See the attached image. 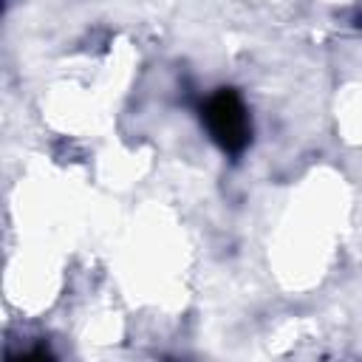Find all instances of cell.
Here are the masks:
<instances>
[{
	"instance_id": "6da1fadb",
	"label": "cell",
	"mask_w": 362,
	"mask_h": 362,
	"mask_svg": "<svg viewBox=\"0 0 362 362\" xmlns=\"http://www.w3.org/2000/svg\"><path fill=\"white\" fill-rule=\"evenodd\" d=\"M204 124L209 130V136L218 141L221 150L226 153H240L246 144H249V133H252V124H249V116H246V107L240 102V96L235 90H218L206 99L204 105Z\"/></svg>"
}]
</instances>
